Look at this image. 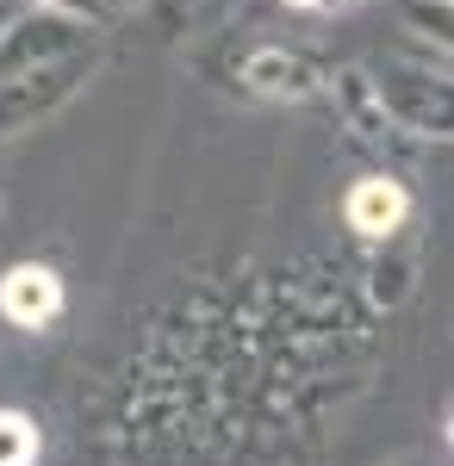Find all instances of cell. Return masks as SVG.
I'll use <instances>...</instances> for the list:
<instances>
[{
    "mask_svg": "<svg viewBox=\"0 0 454 466\" xmlns=\"http://www.w3.org/2000/svg\"><path fill=\"white\" fill-rule=\"evenodd\" d=\"M293 6H317V0H293Z\"/></svg>",
    "mask_w": 454,
    "mask_h": 466,
    "instance_id": "6",
    "label": "cell"
},
{
    "mask_svg": "<svg viewBox=\"0 0 454 466\" xmlns=\"http://www.w3.org/2000/svg\"><path fill=\"white\" fill-rule=\"evenodd\" d=\"M380 100H392L398 118H411L423 131H454V87H436L429 75H398L392 87H380Z\"/></svg>",
    "mask_w": 454,
    "mask_h": 466,
    "instance_id": "2",
    "label": "cell"
},
{
    "mask_svg": "<svg viewBox=\"0 0 454 466\" xmlns=\"http://www.w3.org/2000/svg\"><path fill=\"white\" fill-rule=\"evenodd\" d=\"M249 87H262L274 100H305V94H317V69L305 56H286V50H255L249 56Z\"/></svg>",
    "mask_w": 454,
    "mask_h": 466,
    "instance_id": "4",
    "label": "cell"
},
{
    "mask_svg": "<svg viewBox=\"0 0 454 466\" xmlns=\"http://www.w3.org/2000/svg\"><path fill=\"white\" fill-rule=\"evenodd\" d=\"M411 212V199H405V187L398 180H361L349 193V224L361 237H386V230H398Z\"/></svg>",
    "mask_w": 454,
    "mask_h": 466,
    "instance_id": "3",
    "label": "cell"
},
{
    "mask_svg": "<svg viewBox=\"0 0 454 466\" xmlns=\"http://www.w3.org/2000/svg\"><path fill=\"white\" fill-rule=\"evenodd\" d=\"M0 311H6V323H19V329H44V323L63 311V280L50 268L26 261V268H13L0 280Z\"/></svg>",
    "mask_w": 454,
    "mask_h": 466,
    "instance_id": "1",
    "label": "cell"
},
{
    "mask_svg": "<svg viewBox=\"0 0 454 466\" xmlns=\"http://www.w3.org/2000/svg\"><path fill=\"white\" fill-rule=\"evenodd\" d=\"M32 454H37V430L26 417L0 410V466H32Z\"/></svg>",
    "mask_w": 454,
    "mask_h": 466,
    "instance_id": "5",
    "label": "cell"
}]
</instances>
